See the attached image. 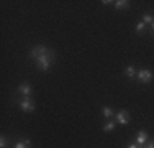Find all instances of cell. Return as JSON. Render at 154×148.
<instances>
[{
	"label": "cell",
	"instance_id": "14",
	"mask_svg": "<svg viewBox=\"0 0 154 148\" xmlns=\"http://www.w3.org/2000/svg\"><path fill=\"white\" fill-rule=\"evenodd\" d=\"M7 145H8V142H7V137L2 135V138H0V148H7Z\"/></svg>",
	"mask_w": 154,
	"mask_h": 148
},
{
	"label": "cell",
	"instance_id": "17",
	"mask_svg": "<svg viewBox=\"0 0 154 148\" xmlns=\"http://www.w3.org/2000/svg\"><path fill=\"white\" fill-rule=\"evenodd\" d=\"M102 3H103V5H110V3H113V2H110V0H102Z\"/></svg>",
	"mask_w": 154,
	"mask_h": 148
},
{
	"label": "cell",
	"instance_id": "16",
	"mask_svg": "<svg viewBox=\"0 0 154 148\" xmlns=\"http://www.w3.org/2000/svg\"><path fill=\"white\" fill-rule=\"evenodd\" d=\"M144 148H154V142H148L144 145Z\"/></svg>",
	"mask_w": 154,
	"mask_h": 148
},
{
	"label": "cell",
	"instance_id": "1",
	"mask_svg": "<svg viewBox=\"0 0 154 148\" xmlns=\"http://www.w3.org/2000/svg\"><path fill=\"white\" fill-rule=\"evenodd\" d=\"M30 58L38 64V68L43 72H48V71H51V64L56 59V53L53 50H49L48 46H45V44H38V46L31 48Z\"/></svg>",
	"mask_w": 154,
	"mask_h": 148
},
{
	"label": "cell",
	"instance_id": "12",
	"mask_svg": "<svg viewBox=\"0 0 154 148\" xmlns=\"http://www.w3.org/2000/svg\"><path fill=\"white\" fill-rule=\"evenodd\" d=\"M115 127H116V122H108V124L103 125V132H112Z\"/></svg>",
	"mask_w": 154,
	"mask_h": 148
},
{
	"label": "cell",
	"instance_id": "18",
	"mask_svg": "<svg viewBox=\"0 0 154 148\" xmlns=\"http://www.w3.org/2000/svg\"><path fill=\"white\" fill-rule=\"evenodd\" d=\"M151 30H152V31H154V21H152V23H151Z\"/></svg>",
	"mask_w": 154,
	"mask_h": 148
},
{
	"label": "cell",
	"instance_id": "10",
	"mask_svg": "<svg viewBox=\"0 0 154 148\" xmlns=\"http://www.w3.org/2000/svg\"><path fill=\"white\" fill-rule=\"evenodd\" d=\"M13 148H31V142L30 140H25V142H17Z\"/></svg>",
	"mask_w": 154,
	"mask_h": 148
},
{
	"label": "cell",
	"instance_id": "8",
	"mask_svg": "<svg viewBox=\"0 0 154 148\" xmlns=\"http://www.w3.org/2000/svg\"><path fill=\"white\" fill-rule=\"evenodd\" d=\"M102 115H103L105 118H112L113 115H115V112L112 110V107H108V105H103V107H102Z\"/></svg>",
	"mask_w": 154,
	"mask_h": 148
},
{
	"label": "cell",
	"instance_id": "15",
	"mask_svg": "<svg viewBox=\"0 0 154 148\" xmlns=\"http://www.w3.org/2000/svg\"><path fill=\"white\" fill-rule=\"evenodd\" d=\"M126 148H144V146H141V145H138V143H131V145H128Z\"/></svg>",
	"mask_w": 154,
	"mask_h": 148
},
{
	"label": "cell",
	"instance_id": "5",
	"mask_svg": "<svg viewBox=\"0 0 154 148\" xmlns=\"http://www.w3.org/2000/svg\"><path fill=\"white\" fill-rule=\"evenodd\" d=\"M31 91H33V89H31V86H30L28 82L20 84V86H18V89H17V92H18L20 95H23V97H25V95H31Z\"/></svg>",
	"mask_w": 154,
	"mask_h": 148
},
{
	"label": "cell",
	"instance_id": "2",
	"mask_svg": "<svg viewBox=\"0 0 154 148\" xmlns=\"http://www.w3.org/2000/svg\"><path fill=\"white\" fill-rule=\"evenodd\" d=\"M20 109L23 110V112H26V114H31V112H35V109H36V105H35V102L31 101V97L30 95H25L23 99L20 101Z\"/></svg>",
	"mask_w": 154,
	"mask_h": 148
},
{
	"label": "cell",
	"instance_id": "11",
	"mask_svg": "<svg viewBox=\"0 0 154 148\" xmlns=\"http://www.w3.org/2000/svg\"><path fill=\"white\" fill-rule=\"evenodd\" d=\"M144 30H146V23H144V21H139V23L136 25V33H138V35H143Z\"/></svg>",
	"mask_w": 154,
	"mask_h": 148
},
{
	"label": "cell",
	"instance_id": "13",
	"mask_svg": "<svg viewBox=\"0 0 154 148\" xmlns=\"http://www.w3.org/2000/svg\"><path fill=\"white\" fill-rule=\"evenodd\" d=\"M143 21H144V23H152V21H154V17L148 12V13L143 15Z\"/></svg>",
	"mask_w": 154,
	"mask_h": 148
},
{
	"label": "cell",
	"instance_id": "7",
	"mask_svg": "<svg viewBox=\"0 0 154 148\" xmlns=\"http://www.w3.org/2000/svg\"><path fill=\"white\" fill-rule=\"evenodd\" d=\"M113 5H115L116 10L130 8V2H128V0H116V2H113Z\"/></svg>",
	"mask_w": 154,
	"mask_h": 148
},
{
	"label": "cell",
	"instance_id": "9",
	"mask_svg": "<svg viewBox=\"0 0 154 148\" xmlns=\"http://www.w3.org/2000/svg\"><path fill=\"white\" fill-rule=\"evenodd\" d=\"M125 76H128V77H131V79H133V77H136V69L133 68V66H126V68H125Z\"/></svg>",
	"mask_w": 154,
	"mask_h": 148
},
{
	"label": "cell",
	"instance_id": "4",
	"mask_svg": "<svg viewBox=\"0 0 154 148\" xmlns=\"http://www.w3.org/2000/svg\"><path fill=\"white\" fill-rule=\"evenodd\" d=\"M116 122H118L120 125L130 124V114H128L126 110H120V112L116 114Z\"/></svg>",
	"mask_w": 154,
	"mask_h": 148
},
{
	"label": "cell",
	"instance_id": "3",
	"mask_svg": "<svg viewBox=\"0 0 154 148\" xmlns=\"http://www.w3.org/2000/svg\"><path fill=\"white\" fill-rule=\"evenodd\" d=\"M138 81L139 82H143V84H149L152 81V77H154V74L149 71V69H146V68H143V69H139L138 71Z\"/></svg>",
	"mask_w": 154,
	"mask_h": 148
},
{
	"label": "cell",
	"instance_id": "6",
	"mask_svg": "<svg viewBox=\"0 0 154 148\" xmlns=\"http://www.w3.org/2000/svg\"><path fill=\"white\" fill-rule=\"evenodd\" d=\"M136 143H138V145H141V146H144L146 143H148V133H146L144 130H141V132L136 133Z\"/></svg>",
	"mask_w": 154,
	"mask_h": 148
},
{
	"label": "cell",
	"instance_id": "19",
	"mask_svg": "<svg viewBox=\"0 0 154 148\" xmlns=\"http://www.w3.org/2000/svg\"><path fill=\"white\" fill-rule=\"evenodd\" d=\"M152 36H154V31H152Z\"/></svg>",
	"mask_w": 154,
	"mask_h": 148
}]
</instances>
